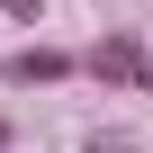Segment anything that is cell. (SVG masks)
<instances>
[{
  "mask_svg": "<svg viewBox=\"0 0 153 153\" xmlns=\"http://www.w3.org/2000/svg\"><path fill=\"white\" fill-rule=\"evenodd\" d=\"M72 72H81V54L36 36V45H9V54H0V90H63Z\"/></svg>",
  "mask_w": 153,
  "mask_h": 153,
  "instance_id": "6da1fadb",
  "label": "cell"
},
{
  "mask_svg": "<svg viewBox=\"0 0 153 153\" xmlns=\"http://www.w3.org/2000/svg\"><path fill=\"white\" fill-rule=\"evenodd\" d=\"M81 72H90V81H108V90H153V54H144L126 27H108V36L81 54Z\"/></svg>",
  "mask_w": 153,
  "mask_h": 153,
  "instance_id": "7a4b0ae2",
  "label": "cell"
},
{
  "mask_svg": "<svg viewBox=\"0 0 153 153\" xmlns=\"http://www.w3.org/2000/svg\"><path fill=\"white\" fill-rule=\"evenodd\" d=\"M81 153H144V144H135V135H108V126H99V135H90Z\"/></svg>",
  "mask_w": 153,
  "mask_h": 153,
  "instance_id": "3957f363",
  "label": "cell"
},
{
  "mask_svg": "<svg viewBox=\"0 0 153 153\" xmlns=\"http://www.w3.org/2000/svg\"><path fill=\"white\" fill-rule=\"evenodd\" d=\"M0 9H9V18H36V27H45V0H0Z\"/></svg>",
  "mask_w": 153,
  "mask_h": 153,
  "instance_id": "277c9868",
  "label": "cell"
},
{
  "mask_svg": "<svg viewBox=\"0 0 153 153\" xmlns=\"http://www.w3.org/2000/svg\"><path fill=\"white\" fill-rule=\"evenodd\" d=\"M9 144H18V126H9V117H0V153H9Z\"/></svg>",
  "mask_w": 153,
  "mask_h": 153,
  "instance_id": "5b68a950",
  "label": "cell"
}]
</instances>
